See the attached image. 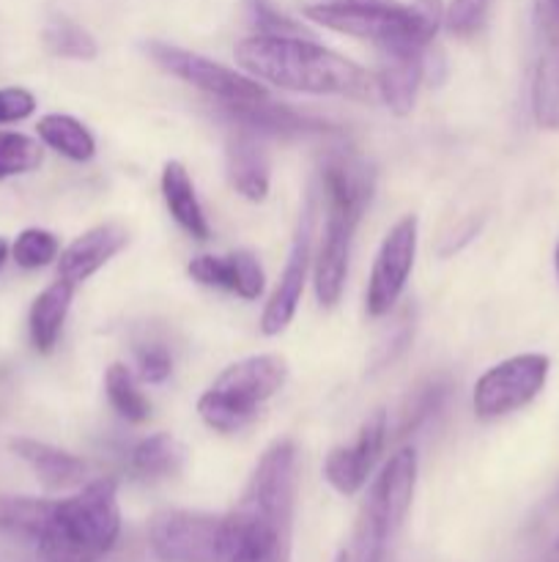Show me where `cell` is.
<instances>
[{
	"mask_svg": "<svg viewBox=\"0 0 559 562\" xmlns=\"http://www.w3.org/2000/svg\"><path fill=\"white\" fill-rule=\"evenodd\" d=\"M55 503L38 497H0V532L20 538L42 536Z\"/></svg>",
	"mask_w": 559,
	"mask_h": 562,
	"instance_id": "obj_25",
	"label": "cell"
},
{
	"mask_svg": "<svg viewBox=\"0 0 559 562\" xmlns=\"http://www.w3.org/2000/svg\"><path fill=\"white\" fill-rule=\"evenodd\" d=\"M225 170L228 181L244 201L261 203L266 201L269 184H272V165L263 148L261 137L250 130H236L225 143Z\"/></svg>",
	"mask_w": 559,
	"mask_h": 562,
	"instance_id": "obj_16",
	"label": "cell"
},
{
	"mask_svg": "<svg viewBox=\"0 0 559 562\" xmlns=\"http://www.w3.org/2000/svg\"><path fill=\"white\" fill-rule=\"evenodd\" d=\"M104 393H107L110 406H113L121 420L140 426V423L151 417V401L140 390V376L132 368H126L124 362H113L107 368V373H104Z\"/></svg>",
	"mask_w": 559,
	"mask_h": 562,
	"instance_id": "obj_24",
	"label": "cell"
},
{
	"mask_svg": "<svg viewBox=\"0 0 559 562\" xmlns=\"http://www.w3.org/2000/svg\"><path fill=\"white\" fill-rule=\"evenodd\" d=\"M554 261H557V274H559V247H557V256H554Z\"/></svg>",
	"mask_w": 559,
	"mask_h": 562,
	"instance_id": "obj_40",
	"label": "cell"
},
{
	"mask_svg": "<svg viewBox=\"0 0 559 562\" xmlns=\"http://www.w3.org/2000/svg\"><path fill=\"white\" fill-rule=\"evenodd\" d=\"M75 283L58 278L33 300L31 313H27V333H31V344L38 355H49L58 346L71 300H75Z\"/></svg>",
	"mask_w": 559,
	"mask_h": 562,
	"instance_id": "obj_20",
	"label": "cell"
},
{
	"mask_svg": "<svg viewBox=\"0 0 559 562\" xmlns=\"http://www.w3.org/2000/svg\"><path fill=\"white\" fill-rule=\"evenodd\" d=\"M42 38H44V47H47L53 55H58V58L93 60L99 53L96 38H93L82 25L66 20V16H55V20H49L47 27H44Z\"/></svg>",
	"mask_w": 559,
	"mask_h": 562,
	"instance_id": "obj_26",
	"label": "cell"
},
{
	"mask_svg": "<svg viewBox=\"0 0 559 562\" xmlns=\"http://www.w3.org/2000/svg\"><path fill=\"white\" fill-rule=\"evenodd\" d=\"M488 16V0H453L444 14L449 31L455 36H475Z\"/></svg>",
	"mask_w": 559,
	"mask_h": 562,
	"instance_id": "obj_31",
	"label": "cell"
},
{
	"mask_svg": "<svg viewBox=\"0 0 559 562\" xmlns=\"http://www.w3.org/2000/svg\"><path fill=\"white\" fill-rule=\"evenodd\" d=\"M36 113V97L27 88L5 86L0 88V126L20 124Z\"/></svg>",
	"mask_w": 559,
	"mask_h": 562,
	"instance_id": "obj_34",
	"label": "cell"
},
{
	"mask_svg": "<svg viewBox=\"0 0 559 562\" xmlns=\"http://www.w3.org/2000/svg\"><path fill=\"white\" fill-rule=\"evenodd\" d=\"M334 562H354V554L345 552V549H343V552H340L338 558H334Z\"/></svg>",
	"mask_w": 559,
	"mask_h": 562,
	"instance_id": "obj_38",
	"label": "cell"
},
{
	"mask_svg": "<svg viewBox=\"0 0 559 562\" xmlns=\"http://www.w3.org/2000/svg\"><path fill=\"white\" fill-rule=\"evenodd\" d=\"M60 256V241L53 231L44 228H25L16 234L11 245V258L22 269H42L49 267Z\"/></svg>",
	"mask_w": 559,
	"mask_h": 562,
	"instance_id": "obj_28",
	"label": "cell"
},
{
	"mask_svg": "<svg viewBox=\"0 0 559 562\" xmlns=\"http://www.w3.org/2000/svg\"><path fill=\"white\" fill-rule=\"evenodd\" d=\"M236 60L250 77L296 93L378 99L376 77L334 49L301 36H258L236 44Z\"/></svg>",
	"mask_w": 559,
	"mask_h": 562,
	"instance_id": "obj_2",
	"label": "cell"
},
{
	"mask_svg": "<svg viewBox=\"0 0 559 562\" xmlns=\"http://www.w3.org/2000/svg\"><path fill=\"white\" fill-rule=\"evenodd\" d=\"M233 263H236L233 294L241 296V300H247V302L258 300V296L263 294V289H266V274H263L258 258L247 250H236Z\"/></svg>",
	"mask_w": 559,
	"mask_h": 562,
	"instance_id": "obj_33",
	"label": "cell"
},
{
	"mask_svg": "<svg viewBox=\"0 0 559 562\" xmlns=\"http://www.w3.org/2000/svg\"><path fill=\"white\" fill-rule=\"evenodd\" d=\"M162 198L164 206H168L170 217L175 220L181 231L186 236L197 241H206L212 228H208L206 212H203L201 201H197L195 184L190 179V170L179 162V159H170L162 168Z\"/></svg>",
	"mask_w": 559,
	"mask_h": 562,
	"instance_id": "obj_21",
	"label": "cell"
},
{
	"mask_svg": "<svg viewBox=\"0 0 559 562\" xmlns=\"http://www.w3.org/2000/svg\"><path fill=\"white\" fill-rule=\"evenodd\" d=\"M9 258H11V245L0 236V269H3V263L9 261Z\"/></svg>",
	"mask_w": 559,
	"mask_h": 562,
	"instance_id": "obj_36",
	"label": "cell"
},
{
	"mask_svg": "<svg viewBox=\"0 0 559 562\" xmlns=\"http://www.w3.org/2000/svg\"><path fill=\"white\" fill-rule=\"evenodd\" d=\"M321 187L327 220L312 267V283H316L318 302L323 307H334L343 296L356 225L370 206L376 179L360 157L334 148L321 162Z\"/></svg>",
	"mask_w": 559,
	"mask_h": 562,
	"instance_id": "obj_3",
	"label": "cell"
},
{
	"mask_svg": "<svg viewBox=\"0 0 559 562\" xmlns=\"http://www.w3.org/2000/svg\"><path fill=\"white\" fill-rule=\"evenodd\" d=\"M192 280H197L201 285L208 289H223L233 294L236 285V263L233 252L230 256H195L186 267Z\"/></svg>",
	"mask_w": 559,
	"mask_h": 562,
	"instance_id": "obj_30",
	"label": "cell"
},
{
	"mask_svg": "<svg viewBox=\"0 0 559 562\" xmlns=\"http://www.w3.org/2000/svg\"><path fill=\"white\" fill-rule=\"evenodd\" d=\"M44 159L42 143L25 132L0 130V181L38 170Z\"/></svg>",
	"mask_w": 559,
	"mask_h": 562,
	"instance_id": "obj_27",
	"label": "cell"
},
{
	"mask_svg": "<svg viewBox=\"0 0 559 562\" xmlns=\"http://www.w3.org/2000/svg\"><path fill=\"white\" fill-rule=\"evenodd\" d=\"M384 445H387V412L378 409L362 423L354 442L329 450L323 461V477L329 486L343 497H354L370 477Z\"/></svg>",
	"mask_w": 559,
	"mask_h": 562,
	"instance_id": "obj_12",
	"label": "cell"
},
{
	"mask_svg": "<svg viewBox=\"0 0 559 562\" xmlns=\"http://www.w3.org/2000/svg\"><path fill=\"white\" fill-rule=\"evenodd\" d=\"M36 132L44 146L53 148L60 157L71 159V162H88L96 154V140H93L91 130L82 121H77L75 115H44V119H38Z\"/></svg>",
	"mask_w": 559,
	"mask_h": 562,
	"instance_id": "obj_23",
	"label": "cell"
},
{
	"mask_svg": "<svg viewBox=\"0 0 559 562\" xmlns=\"http://www.w3.org/2000/svg\"><path fill=\"white\" fill-rule=\"evenodd\" d=\"M186 448L170 434H151L129 450L132 475L142 481H162L184 470Z\"/></svg>",
	"mask_w": 559,
	"mask_h": 562,
	"instance_id": "obj_22",
	"label": "cell"
},
{
	"mask_svg": "<svg viewBox=\"0 0 559 562\" xmlns=\"http://www.w3.org/2000/svg\"><path fill=\"white\" fill-rule=\"evenodd\" d=\"M444 398H447V384H444L442 379H431V382H425L422 387H417L414 395L409 398V404L403 406V415H400V437H403V434H414L417 428L442 406Z\"/></svg>",
	"mask_w": 559,
	"mask_h": 562,
	"instance_id": "obj_29",
	"label": "cell"
},
{
	"mask_svg": "<svg viewBox=\"0 0 559 562\" xmlns=\"http://www.w3.org/2000/svg\"><path fill=\"white\" fill-rule=\"evenodd\" d=\"M417 486V450L400 448L373 483L356 521L354 562H387Z\"/></svg>",
	"mask_w": 559,
	"mask_h": 562,
	"instance_id": "obj_7",
	"label": "cell"
},
{
	"mask_svg": "<svg viewBox=\"0 0 559 562\" xmlns=\"http://www.w3.org/2000/svg\"><path fill=\"white\" fill-rule=\"evenodd\" d=\"M312 217H316V214H312V201H307L305 209H301L299 225H296L288 261H285L277 289H274L272 300L266 302V311H263L261 316V333L269 335V338L285 333V327L294 322L296 311H299V302L307 283V269H310Z\"/></svg>",
	"mask_w": 559,
	"mask_h": 562,
	"instance_id": "obj_13",
	"label": "cell"
},
{
	"mask_svg": "<svg viewBox=\"0 0 559 562\" xmlns=\"http://www.w3.org/2000/svg\"><path fill=\"white\" fill-rule=\"evenodd\" d=\"M288 382V362L280 355H252L225 368L197 401V415L212 431L236 434L250 426L261 406Z\"/></svg>",
	"mask_w": 559,
	"mask_h": 562,
	"instance_id": "obj_6",
	"label": "cell"
},
{
	"mask_svg": "<svg viewBox=\"0 0 559 562\" xmlns=\"http://www.w3.org/2000/svg\"><path fill=\"white\" fill-rule=\"evenodd\" d=\"M299 488V453L290 439H277L258 461L228 521L225 562H290L294 508Z\"/></svg>",
	"mask_w": 559,
	"mask_h": 562,
	"instance_id": "obj_1",
	"label": "cell"
},
{
	"mask_svg": "<svg viewBox=\"0 0 559 562\" xmlns=\"http://www.w3.org/2000/svg\"><path fill=\"white\" fill-rule=\"evenodd\" d=\"M540 53L532 80V113L540 130L559 132V16L546 0H537Z\"/></svg>",
	"mask_w": 559,
	"mask_h": 562,
	"instance_id": "obj_14",
	"label": "cell"
},
{
	"mask_svg": "<svg viewBox=\"0 0 559 562\" xmlns=\"http://www.w3.org/2000/svg\"><path fill=\"white\" fill-rule=\"evenodd\" d=\"M146 53L151 55V60L159 69L190 82V86L201 88L203 93L219 99V102H252V99L269 97L266 88L255 77L241 75V71L230 69V66L206 58V55L190 53V49L173 47V44L164 42H148Z\"/></svg>",
	"mask_w": 559,
	"mask_h": 562,
	"instance_id": "obj_10",
	"label": "cell"
},
{
	"mask_svg": "<svg viewBox=\"0 0 559 562\" xmlns=\"http://www.w3.org/2000/svg\"><path fill=\"white\" fill-rule=\"evenodd\" d=\"M546 3H548V5H551V9H554V14H557V16H559V0H546Z\"/></svg>",
	"mask_w": 559,
	"mask_h": 562,
	"instance_id": "obj_39",
	"label": "cell"
},
{
	"mask_svg": "<svg viewBox=\"0 0 559 562\" xmlns=\"http://www.w3.org/2000/svg\"><path fill=\"white\" fill-rule=\"evenodd\" d=\"M546 562H559V538H557V543L551 547V552H548Z\"/></svg>",
	"mask_w": 559,
	"mask_h": 562,
	"instance_id": "obj_37",
	"label": "cell"
},
{
	"mask_svg": "<svg viewBox=\"0 0 559 562\" xmlns=\"http://www.w3.org/2000/svg\"><path fill=\"white\" fill-rule=\"evenodd\" d=\"M225 113L241 126L255 135L272 137H307L327 132V121L312 119V115L299 113L288 104H277L269 97L252 99V102H223Z\"/></svg>",
	"mask_w": 559,
	"mask_h": 562,
	"instance_id": "obj_15",
	"label": "cell"
},
{
	"mask_svg": "<svg viewBox=\"0 0 559 562\" xmlns=\"http://www.w3.org/2000/svg\"><path fill=\"white\" fill-rule=\"evenodd\" d=\"M137 376L146 384H162L173 373V357L162 344H142L135 351Z\"/></svg>",
	"mask_w": 559,
	"mask_h": 562,
	"instance_id": "obj_32",
	"label": "cell"
},
{
	"mask_svg": "<svg viewBox=\"0 0 559 562\" xmlns=\"http://www.w3.org/2000/svg\"><path fill=\"white\" fill-rule=\"evenodd\" d=\"M417 234H420V223L414 214H409V217L398 220L384 236L376 261H373L365 296V307L373 318L387 316L406 291L417 258Z\"/></svg>",
	"mask_w": 559,
	"mask_h": 562,
	"instance_id": "obj_11",
	"label": "cell"
},
{
	"mask_svg": "<svg viewBox=\"0 0 559 562\" xmlns=\"http://www.w3.org/2000/svg\"><path fill=\"white\" fill-rule=\"evenodd\" d=\"M444 0H329V3L305 5V16L316 25L345 36L365 38L378 49H420L436 38L442 27Z\"/></svg>",
	"mask_w": 559,
	"mask_h": 562,
	"instance_id": "obj_5",
	"label": "cell"
},
{
	"mask_svg": "<svg viewBox=\"0 0 559 562\" xmlns=\"http://www.w3.org/2000/svg\"><path fill=\"white\" fill-rule=\"evenodd\" d=\"M129 241L126 228L118 223H102L96 228L85 231L77 236L66 250L58 256V278L69 280V283H82L91 274H96L104 263L113 261Z\"/></svg>",
	"mask_w": 559,
	"mask_h": 562,
	"instance_id": "obj_17",
	"label": "cell"
},
{
	"mask_svg": "<svg viewBox=\"0 0 559 562\" xmlns=\"http://www.w3.org/2000/svg\"><path fill=\"white\" fill-rule=\"evenodd\" d=\"M11 450L31 467L38 483L49 488V492H64V488L80 486L88 475L85 461L55 448V445L38 442V439H11Z\"/></svg>",
	"mask_w": 559,
	"mask_h": 562,
	"instance_id": "obj_19",
	"label": "cell"
},
{
	"mask_svg": "<svg viewBox=\"0 0 559 562\" xmlns=\"http://www.w3.org/2000/svg\"><path fill=\"white\" fill-rule=\"evenodd\" d=\"M121 536L118 483L99 477L49 510L36 538L42 562H102Z\"/></svg>",
	"mask_w": 559,
	"mask_h": 562,
	"instance_id": "obj_4",
	"label": "cell"
},
{
	"mask_svg": "<svg viewBox=\"0 0 559 562\" xmlns=\"http://www.w3.org/2000/svg\"><path fill=\"white\" fill-rule=\"evenodd\" d=\"M422 53L420 49H384L381 69L376 75L378 99L395 115H409L414 110L417 91L422 82Z\"/></svg>",
	"mask_w": 559,
	"mask_h": 562,
	"instance_id": "obj_18",
	"label": "cell"
},
{
	"mask_svg": "<svg viewBox=\"0 0 559 562\" xmlns=\"http://www.w3.org/2000/svg\"><path fill=\"white\" fill-rule=\"evenodd\" d=\"M548 366L551 362L546 355H515L488 368L471 393L475 415L480 420H499L524 409L546 387Z\"/></svg>",
	"mask_w": 559,
	"mask_h": 562,
	"instance_id": "obj_9",
	"label": "cell"
},
{
	"mask_svg": "<svg viewBox=\"0 0 559 562\" xmlns=\"http://www.w3.org/2000/svg\"><path fill=\"white\" fill-rule=\"evenodd\" d=\"M148 547L162 562H225L228 521L201 510H157L148 521Z\"/></svg>",
	"mask_w": 559,
	"mask_h": 562,
	"instance_id": "obj_8",
	"label": "cell"
},
{
	"mask_svg": "<svg viewBox=\"0 0 559 562\" xmlns=\"http://www.w3.org/2000/svg\"><path fill=\"white\" fill-rule=\"evenodd\" d=\"M250 11L255 25L266 36H301V27L285 14H280L269 0H250Z\"/></svg>",
	"mask_w": 559,
	"mask_h": 562,
	"instance_id": "obj_35",
	"label": "cell"
}]
</instances>
